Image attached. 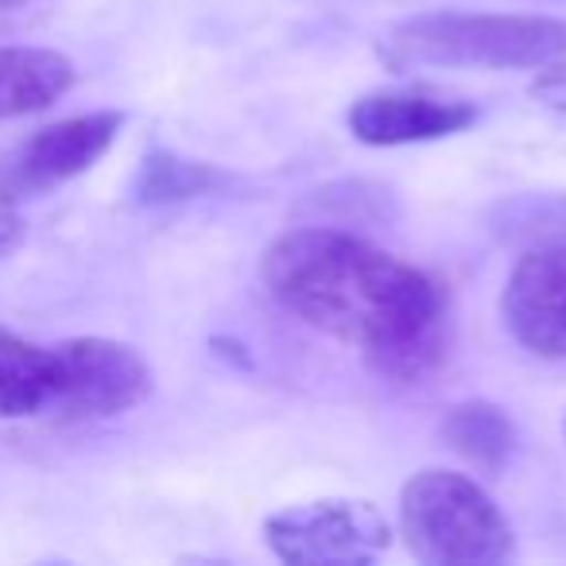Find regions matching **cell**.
<instances>
[{
  "instance_id": "5b68a950",
  "label": "cell",
  "mask_w": 566,
  "mask_h": 566,
  "mask_svg": "<svg viewBox=\"0 0 566 566\" xmlns=\"http://www.w3.org/2000/svg\"><path fill=\"white\" fill-rule=\"evenodd\" d=\"M55 392L51 408L63 419H109L140 408L156 388V373L140 349L113 338H71L51 346Z\"/></svg>"
},
{
  "instance_id": "8fae6325",
  "label": "cell",
  "mask_w": 566,
  "mask_h": 566,
  "mask_svg": "<svg viewBox=\"0 0 566 566\" xmlns=\"http://www.w3.org/2000/svg\"><path fill=\"white\" fill-rule=\"evenodd\" d=\"M442 434L465 462L485 473H501L516 454V423L509 419V411L489 400H470L450 408L447 419H442Z\"/></svg>"
},
{
  "instance_id": "ba28073f",
  "label": "cell",
  "mask_w": 566,
  "mask_h": 566,
  "mask_svg": "<svg viewBox=\"0 0 566 566\" xmlns=\"http://www.w3.org/2000/svg\"><path fill=\"white\" fill-rule=\"evenodd\" d=\"M120 125H125V113L117 109L86 113V117H66L59 125H48L20 151L17 182L28 190H48L90 171L113 148V140L120 136Z\"/></svg>"
},
{
  "instance_id": "52a82bcc",
  "label": "cell",
  "mask_w": 566,
  "mask_h": 566,
  "mask_svg": "<svg viewBox=\"0 0 566 566\" xmlns=\"http://www.w3.org/2000/svg\"><path fill=\"white\" fill-rule=\"evenodd\" d=\"M478 120V109L458 97L427 94V90H373L357 97L346 113L354 140L369 148H403L442 136H458Z\"/></svg>"
},
{
  "instance_id": "9a60e30c",
  "label": "cell",
  "mask_w": 566,
  "mask_h": 566,
  "mask_svg": "<svg viewBox=\"0 0 566 566\" xmlns=\"http://www.w3.org/2000/svg\"><path fill=\"white\" fill-rule=\"evenodd\" d=\"M17 4H24V0H0V9H17Z\"/></svg>"
},
{
  "instance_id": "2e32d148",
  "label": "cell",
  "mask_w": 566,
  "mask_h": 566,
  "mask_svg": "<svg viewBox=\"0 0 566 566\" xmlns=\"http://www.w3.org/2000/svg\"><path fill=\"white\" fill-rule=\"evenodd\" d=\"M563 434H566V419H563Z\"/></svg>"
},
{
  "instance_id": "5bb4252c",
  "label": "cell",
  "mask_w": 566,
  "mask_h": 566,
  "mask_svg": "<svg viewBox=\"0 0 566 566\" xmlns=\"http://www.w3.org/2000/svg\"><path fill=\"white\" fill-rule=\"evenodd\" d=\"M20 237H24V213H20L17 190L0 179V256L17 249Z\"/></svg>"
},
{
  "instance_id": "3957f363",
  "label": "cell",
  "mask_w": 566,
  "mask_h": 566,
  "mask_svg": "<svg viewBox=\"0 0 566 566\" xmlns=\"http://www.w3.org/2000/svg\"><path fill=\"white\" fill-rule=\"evenodd\" d=\"M400 535L427 566H496L516 555V535L496 501L454 470H419L400 493Z\"/></svg>"
},
{
  "instance_id": "4fadbf2b",
  "label": "cell",
  "mask_w": 566,
  "mask_h": 566,
  "mask_svg": "<svg viewBox=\"0 0 566 566\" xmlns=\"http://www.w3.org/2000/svg\"><path fill=\"white\" fill-rule=\"evenodd\" d=\"M527 94L539 105H547V109L566 113V55L547 66H535V78L527 86Z\"/></svg>"
},
{
  "instance_id": "7c38bea8",
  "label": "cell",
  "mask_w": 566,
  "mask_h": 566,
  "mask_svg": "<svg viewBox=\"0 0 566 566\" xmlns=\"http://www.w3.org/2000/svg\"><path fill=\"white\" fill-rule=\"evenodd\" d=\"M221 182V175L210 164H195V159H179L171 151H151L144 159L136 195L140 202H179V198H195Z\"/></svg>"
},
{
  "instance_id": "7a4b0ae2",
  "label": "cell",
  "mask_w": 566,
  "mask_h": 566,
  "mask_svg": "<svg viewBox=\"0 0 566 566\" xmlns=\"http://www.w3.org/2000/svg\"><path fill=\"white\" fill-rule=\"evenodd\" d=\"M380 55L392 71H535L566 55V20L520 12H423L403 20Z\"/></svg>"
},
{
  "instance_id": "9c48e42d",
  "label": "cell",
  "mask_w": 566,
  "mask_h": 566,
  "mask_svg": "<svg viewBox=\"0 0 566 566\" xmlns=\"http://www.w3.org/2000/svg\"><path fill=\"white\" fill-rule=\"evenodd\" d=\"M74 78L78 71L63 51L0 48V120L48 109L74 86Z\"/></svg>"
},
{
  "instance_id": "277c9868",
  "label": "cell",
  "mask_w": 566,
  "mask_h": 566,
  "mask_svg": "<svg viewBox=\"0 0 566 566\" xmlns=\"http://www.w3.org/2000/svg\"><path fill=\"white\" fill-rule=\"evenodd\" d=\"M272 555L287 566H365L392 543L385 512L373 501H311L264 520Z\"/></svg>"
},
{
  "instance_id": "6da1fadb",
  "label": "cell",
  "mask_w": 566,
  "mask_h": 566,
  "mask_svg": "<svg viewBox=\"0 0 566 566\" xmlns=\"http://www.w3.org/2000/svg\"><path fill=\"white\" fill-rule=\"evenodd\" d=\"M260 275L283 311L357 346L392 385H419L447 357V287L365 237L326 226L287 229L268 244Z\"/></svg>"
},
{
  "instance_id": "8992f818",
  "label": "cell",
  "mask_w": 566,
  "mask_h": 566,
  "mask_svg": "<svg viewBox=\"0 0 566 566\" xmlns=\"http://www.w3.org/2000/svg\"><path fill=\"white\" fill-rule=\"evenodd\" d=\"M509 334L535 357L566 361V241L527 249L501 292Z\"/></svg>"
},
{
  "instance_id": "30bf717a",
  "label": "cell",
  "mask_w": 566,
  "mask_h": 566,
  "mask_svg": "<svg viewBox=\"0 0 566 566\" xmlns=\"http://www.w3.org/2000/svg\"><path fill=\"white\" fill-rule=\"evenodd\" d=\"M55 361L51 349L0 331V419H28L51 408Z\"/></svg>"
}]
</instances>
